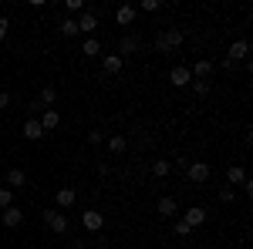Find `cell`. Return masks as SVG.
<instances>
[{
  "instance_id": "cell-1",
  "label": "cell",
  "mask_w": 253,
  "mask_h": 249,
  "mask_svg": "<svg viewBox=\"0 0 253 249\" xmlns=\"http://www.w3.org/2000/svg\"><path fill=\"white\" fill-rule=\"evenodd\" d=\"M182 40H186V34H182L179 27H166V31L156 34V51L159 54H172V51L182 47Z\"/></svg>"
},
{
  "instance_id": "cell-2",
  "label": "cell",
  "mask_w": 253,
  "mask_h": 249,
  "mask_svg": "<svg viewBox=\"0 0 253 249\" xmlns=\"http://www.w3.org/2000/svg\"><path fill=\"white\" fill-rule=\"evenodd\" d=\"M186 175H189V182L203 185V182H210V175H213V165H210V162H189V165H186Z\"/></svg>"
},
{
  "instance_id": "cell-3",
  "label": "cell",
  "mask_w": 253,
  "mask_h": 249,
  "mask_svg": "<svg viewBox=\"0 0 253 249\" xmlns=\"http://www.w3.org/2000/svg\"><path fill=\"white\" fill-rule=\"evenodd\" d=\"M44 222H47V229H51V232H68V226H71L68 215H64L61 209H44Z\"/></svg>"
},
{
  "instance_id": "cell-4",
  "label": "cell",
  "mask_w": 253,
  "mask_h": 249,
  "mask_svg": "<svg viewBox=\"0 0 253 249\" xmlns=\"http://www.w3.org/2000/svg\"><path fill=\"white\" fill-rule=\"evenodd\" d=\"M179 219H182V222H186L189 229H196V226H206V219H210V212L203 209V206H189V209L182 212Z\"/></svg>"
},
{
  "instance_id": "cell-5",
  "label": "cell",
  "mask_w": 253,
  "mask_h": 249,
  "mask_svg": "<svg viewBox=\"0 0 253 249\" xmlns=\"http://www.w3.org/2000/svg\"><path fill=\"white\" fill-rule=\"evenodd\" d=\"M247 54H250V40L236 37L233 44H230V51H226V64H233V61H247Z\"/></svg>"
},
{
  "instance_id": "cell-6",
  "label": "cell",
  "mask_w": 253,
  "mask_h": 249,
  "mask_svg": "<svg viewBox=\"0 0 253 249\" xmlns=\"http://www.w3.org/2000/svg\"><path fill=\"white\" fill-rule=\"evenodd\" d=\"M75 24H78V34L95 37V31H98V14H95V10H81V17L75 20Z\"/></svg>"
},
{
  "instance_id": "cell-7",
  "label": "cell",
  "mask_w": 253,
  "mask_h": 249,
  "mask_svg": "<svg viewBox=\"0 0 253 249\" xmlns=\"http://www.w3.org/2000/svg\"><path fill=\"white\" fill-rule=\"evenodd\" d=\"M81 226H84L88 232L105 229V215H101L98 209H84V212H81Z\"/></svg>"
},
{
  "instance_id": "cell-8",
  "label": "cell",
  "mask_w": 253,
  "mask_h": 249,
  "mask_svg": "<svg viewBox=\"0 0 253 249\" xmlns=\"http://www.w3.org/2000/svg\"><path fill=\"white\" fill-rule=\"evenodd\" d=\"M135 17H138V7H132V3H122V7L115 10V24L118 27H132Z\"/></svg>"
},
{
  "instance_id": "cell-9",
  "label": "cell",
  "mask_w": 253,
  "mask_h": 249,
  "mask_svg": "<svg viewBox=\"0 0 253 249\" xmlns=\"http://www.w3.org/2000/svg\"><path fill=\"white\" fill-rule=\"evenodd\" d=\"M175 212H179V202H175L172 195H162L156 202V215H162V219H172Z\"/></svg>"
},
{
  "instance_id": "cell-10",
  "label": "cell",
  "mask_w": 253,
  "mask_h": 249,
  "mask_svg": "<svg viewBox=\"0 0 253 249\" xmlns=\"http://www.w3.org/2000/svg\"><path fill=\"white\" fill-rule=\"evenodd\" d=\"M138 47H142V40H138L135 34H125V37L118 40V58L125 61V58H128V54H135Z\"/></svg>"
},
{
  "instance_id": "cell-11",
  "label": "cell",
  "mask_w": 253,
  "mask_h": 249,
  "mask_svg": "<svg viewBox=\"0 0 253 249\" xmlns=\"http://www.w3.org/2000/svg\"><path fill=\"white\" fill-rule=\"evenodd\" d=\"M169 81H172L175 88H189L193 74H189V68H186V64H175L172 71H169Z\"/></svg>"
},
{
  "instance_id": "cell-12",
  "label": "cell",
  "mask_w": 253,
  "mask_h": 249,
  "mask_svg": "<svg viewBox=\"0 0 253 249\" xmlns=\"http://www.w3.org/2000/svg\"><path fill=\"white\" fill-rule=\"evenodd\" d=\"M20 135H24L27 142H41V138H44V128H41L38 118H27V121H24V128H20Z\"/></svg>"
},
{
  "instance_id": "cell-13",
  "label": "cell",
  "mask_w": 253,
  "mask_h": 249,
  "mask_svg": "<svg viewBox=\"0 0 253 249\" xmlns=\"http://www.w3.org/2000/svg\"><path fill=\"white\" fill-rule=\"evenodd\" d=\"M189 74H193L196 81H210V74H213V61H210V58L196 61L193 68H189Z\"/></svg>"
},
{
  "instance_id": "cell-14",
  "label": "cell",
  "mask_w": 253,
  "mask_h": 249,
  "mask_svg": "<svg viewBox=\"0 0 253 249\" xmlns=\"http://www.w3.org/2000/svg\"><path fill=\"white\" fill-rule=\"evenodd\" d=\"M38 121H41V128H44V135H47V132H54V128L61 125V115L54 111V108H44Z\"/></svg>"
},
{
  "instance_id": "cell-15",
  "label": "cell",
  "mask_w": 253,
  "mask_h": 249,
  "mask_svg": "<svg viewBox=\"0 0 253 249\" xmlns=\"http://www.w3.org/2000/svg\"><path fill=\"white\" fill-rule=\"evenodd\" d=\"M0 222H3L7 229H14V226H20V222H24V212H20L17 206H7V209H3V215H0Z\"/></svg>"
},
{
  "instance_id": "cell-16",
  "label": "cell",
  "mask_w": 253,
  "mask_h": 249,
  "mask_svg": "<svg viewBox=\"0 0 253 249\" xmlns=\"http://www.w3.org/2000/svg\"><path fill=\"white\" fill-rule=\"evenodd\" d=\"M54 202H58V209H71V206L78 202V192L75 189H58L54 192Z\"/></svg>"
},
{
  "instance_id": "cell-17",
  "label": "cell",
  "mask_w": 253,
  "mask_h": 249,
  "mask_svg": "<svg viewBox=\"0 0 253 249\" xmlns=\"http://www.w3.org/2000/svg\"><path fill=\"white\" fill-rule=\"evenodd\" d=\"M101 68H105V74H118V71L125 68V61L118 58V54H105V58H101Z\"/></svg>"
},
{
  "instance_id": "cell-18",
  "label": "cell",
  "mask_w": 253,
  "mask_h": 249,
  "mask_svg": "<svg viewBox=\"0 0 253 249\" xmlns=\"http://www.w3.org/2000/svg\"><path fill=\"white\" fill-rule=\"evenodd\" d=\"M226 182H230V189L243 185V182H247V172H243V165H230V169H226Z\"/></svg>"
},
{
  "instance_id": "cell-19",
  "label": "cell",
  "mask_w": 253,
  "mask_h": 249,
  "mask_svg": "<svg viewBox=\"0 0 253 249\" xmlns=\"http://www.w3.org/2000/svg\"><path fill=\"white\" fill-rule=\"evenodd\" d=\"M7 185H10V192L24 189V185H27V172H24V169H10V172H7Z\"/></svg>"
},
{
  "instance_id": "cell-20",
  "label": "cell",
  "mask_w": 253,
  "mask_h": 249,
  "mask_svg": "<svg viewBox=\"0 0 253 249\" xmlns=\"http://www.w3.org/2000/svg\"><path fill=\"white\" fill-rule=\"evenodd\" d=\"M38 101H41V108H51V105L58 101V88H54V84H44L41 95H38Z\"/></svg>"
},
{
  "instance_id": "cell-21",
  "label": "cell",
  "mask_w": 253,
  "mask_h": 249,
  "mask_svg": "<svg viewBox=\"0 0 253 249\" xmlns=\"http://www.w3.org/2000/svg\"><path fill=\"white\" fill-rule=\"evenodd\" d=\"M105 145H108L115 155H122L125 148H128V138H125V135H112V138H105Z\"/></svg>"
},
{
  "instance_id": "cell-22",
  "label": "cell",
  "mask_w": 253,
  "mask_h": 249,
  "mask_svg": "<svg viewBox=\"0 0 253 249\" xmlns=\"http://www.w3.org/2000/svg\"><path fill=\"white\" fill-rule=\"evenodd\" d=\"M152 175H156V178H166V175H172V162H166V158H156V162H152Z\"/></svg>"
},
{
  "instance_id": "cell-23",
  "label": "cell",
  "mask_w": 253,
  "mask_h": 249,
  "mask_svg": "<svg viewBox=\"0 0 253 249\" xmlns=\"http://www.w3.org/2000/svg\"><path fill=\"white\" fill-rule=\"evenodd\" d=\"M81 54L98 58V54H101V44H98V37H84V44H81Z\"/></svg>"
},
{
  "instance_id": "cell-24",
  "label": "cell",
  "mask_w": 253,
  "mask_h": 249,
  "mask_svg": "<svg viewBox=\"0 0 253 249\" xmlns=\"http://www.w3.org/2000/svg\"><path fill=\"white\" fill-rule=\"evenodd\" d=\"M189 88H193V91H196L199 98H206V95H210V88H213V84H210V81H196V77H193V81H189Z\"/></svg>"
},
{
  "instance_id": "cell-25",
  "label": "cell",
  "mask_w": 253,
  "mask_h": 249,
  "mask_svg": "<svg viewBox=\"0 0 253 249\" xmlns=\"http://www.w3.org/2000/svg\"><path fill=\"white\" fill-rule=\"evenodd\" d=\"M61 34H64V37H78V24H75V17H68L64 24H61Z\"/></svg>"
},
{
  "instance_id": "cell-26",
  "label": "cell",
  "mask_w": 253,
  "mask_h": 249,
  "mask_svg": "<svg viewBox=\"0 0 253 249\" xmlns=\"http://www.w3.org/2000/svg\"><path fill=\"white\" fill-rule=\"evenodd\" d=\"M7 206H14V192H10V189H0V212L7 209Z\"/></svg>"
},
{
  "instance_id": "cell-27",
  "label": "cell",
  "mask_w": 253,
  "mask_h": 249,
  "mask_svg": "<svg viewBox=\"0 0 253 249\" xmlns=\"http://www.w3.org/2000/svg\"><path fill=\"white\" fill-rule=\"evenodd\" d=\"M172 232H175V236H179V239H186V236H189V232H193V229H189V226H186V222H182V219H175Z\"/></svg>"
},
{
  "instance_id": "cell-28",
  "label": "cell",
  "mask_w": 253,
  "mask_h": 249,
  "mask_svg": "<svg viewBox=\"0 0 253 249\" xmlns=\"http://www.w3.org/2000/svg\"><path fill=\"white\" fill-rule=\"evenodd\" d=\"M64 10H68V14H81L84 3H81V0H64Z\"/></svg>"
},
{
  "instance_id": "cell-29",
  "label": "cell",
  "mask_w": 253,
  "mask_h": 249,
  "mask_svg": "<svg viewBox=\"0 0 253 249\" xmlns=\"http://www.w3.org/2000/svg\"><path fill=\"white\" fill-rule=\"evenodd\" d=\"M101 142H105V132L91 128V132H88V145H101Z\"/></svg>"
},
{
  "instance_id": "cell-30",
  "label": "cell",
  "mask_w": 253,
  "mask_h": 249,
  "mask_svg": "<svg viewBox=\"0 0 253 249\" xmlns=\"http://www.w3.org/2000/svg\"><path fill=\"white\" fill-rule=\"evenodd\" d=\"M159 7H162L159 0H142V7H138V10H145V14H156Z\"/></svg>"
},
{
  "instance_id": "cell-31",
  "label": "cell",
  "mask_w": 253,
  "mask_h": 249,
  "mask_svg": "<svg viewBox=\"0 0 253 249\" xmlns=\"http://www.w3.org/2000/svg\"><path fill=\"white\" fill-rule=\"evenodd\" d=\"M7 34H10V20L0 17V40H7Z\"/></svg>"
},
{
  "instance_id": "cell-32",
  "label": "cell",
  "mask_w": 253,
  "mask_h": 249,
  "mask_svg": "<svg viewBox=\"0 0 253 249\" xmlns=\"http://www.w3.org/2000/svg\"><path fill=\"white\" fill-rule=\"evenodd\" d=\"M95 172L98 175H112V165H108V162H95Z\"/></svg>"
},
{
  "instance_id": "cell-33",
  "label": "cell",
  "mask_w": 253,
  "mask_h": 249,
  "mask_svg": "<svg viewBox=\"0 0 253 249\" xmlns=\"http://www.w3.org/2000/svg\"><path fill=\"white\" fill-rule=\"evenodd\" d=\"M233 195H236V189H223L219 192V202H233Z\"/></svg>"
},
{
  "instance_id": "cell-34",
  "label": "cell",
  "mask_w": 253,
  "mask_h": 249,
  "mask_svg": "<svg viewBox=\"0 0 253 249\" xmlns=\"http://www.w3.org/2000/svg\"><path fill=\"white\" fill-rule=\"evenodd\" d=\"M7 105H10V95H7V91H0V108H7Z\"/></svg>"
},
{
  "instance_id": "cell-35",
  "label": "cell",
  "mask_w": 253,
  "mask_h": 249,
  "mask_svg": "<svg viewBox=\"0 0 253 249\" xmlns=\"http://www.w3.org/2000/svg\"><path fill=\"white\" fill-rule=\"evenodd\" d=\"M95 249H101V246H95Z\"/></svg>"
}]
</instances>
